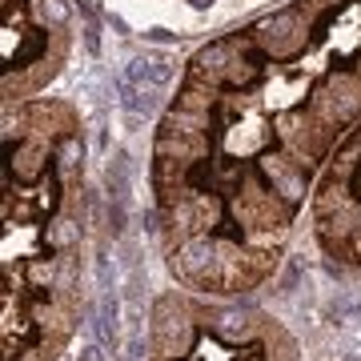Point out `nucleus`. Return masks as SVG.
Here are the masks:
<instances>
[{"mask_svg":"<svg viewBox=\"0 0 361 361\" xmlns=\"http://www.w3.org/2000/svg\"><path fill=\"white\" fill-rule=\"evenodd\" d=\"M125 80H129V85H153V89H157L153 56H137V61H129V68H125Z\"/></svg>","mask_w":361,"mask_h":361,"instance_id":"4","label":"nucleus"},{"mask_svg":"<svg viewBox=\"0 0 361 361\" xmlns=\"http://www.w3.org/2000/svg\"><path fill=\"white\" fill-rule=\"evenodd\" d=\"M149 40H157V44H169V40H177L173 32H165V28H153V32H145Z\"/></svg>","mask_w":361,"mask_h":361,"instance_id":"7","label":"nucleus"},{"mask_svg":"<svg viewBox=\"0 0 361 361\" xmlns=\"http://www.w3.org/2000/svg\"><path fill=\"white\" fill-rule=\"evenodd\" d=\"M116 89H121V104H125L133 116L157 113V89H153V85H129V80L121 77V80H116Z\"/></svg>","mask_w":361,"mask_h":361,"instance_id":"1","label":"nucleus"},{"mask_svg":"<svg viewBox=\"0 0 361 361\" xmlns=\"http://www.w3.org/2000/svg\"><path fill=\"white\" fill-rule=\"evenodd\" d=\"M80 353H85V357H80V361H97V345H85V349H80Z\"/></svg>","mask_w":361,"mask_h":361,"instance_id":"8","label":"nucleus"},{"mask_svg":"<svg viewBox=\"0 0 361 361\" xmlns=\"http://www.w3.org/2000/svg\"><path fill=\"white\" fill-rule=\"evenodd\" d=\"M80 153H85V149H80V141H77V137H68V141L61 145V165H65V169H77V165H80Z\"/></svg>","mask_w":361,"mask_h":361,"instance_id":"6","label":"nucleus"},{"mask_svg":"<svg viewBox=\"0 0 361 361\" xmlns=\"http://www.w3.org/2000/svg\"><path fill=\"white\" fill-rule=\"evenodd\" d=\"M209 4H213V0H193V8H209Z\"/></svg>","mask_w":361,"mask_h":361,"instance_id":"9","label":"nucleus"},{"mask_svg":"<svg viewBox=\"0 0 361 361\" xmlns=\"http://www.w3.org/2000/svg\"><path fill=\"white\" fill-rule=\"evenodd\" d=\"M129 153H113L109 169H104V185H109V201L129 205Z\"/></svg>","mask_w":361,"mask_h":361,"instance_id":"2","label":"nucleus"},{"mask_svg":"<svg viewBox=\"0 0 361 361\" xmlns=\"http://www.w3.org/2000/svg\"><path fill=\"white\" fill-rule=\"evenodd\" d=\"M37 13L44 25H65L68 20V8L61 4V0H37Z\"/></svg>","mask_w":361,"mask_h":361,"instance_id":"5","label":"nucleus"},{"mask_svg":"<svg viewBox=\"0 0 361 361\" xmlns=\"http://www.w3.org/2000/svg\"><path fill=\"white\" fill-rule=\"evenodd\" d=\"M116 313H121L116 289H101V305H97V337H101V345H116Z\"/></svg>","mask_w":361,"mask_h":361,"instance_id":"3","label":"nucleus"}]
</instances>
